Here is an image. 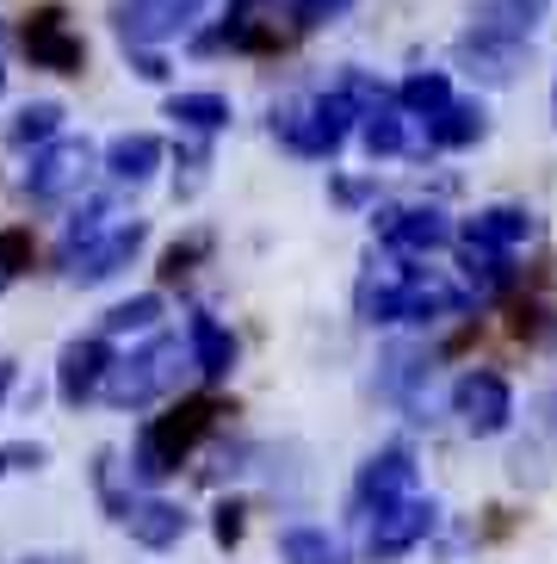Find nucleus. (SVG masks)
<instances>
[{"label":"nucleus","instance_id":"nucleus-1","mask_svg":"<svg viewBox=\"0 0 557 564\" xmlns=\"http://www.w3.org/2000/svg\"><path fill=\"white\" fill-rule=\"evenodd\" d=\"M360 304L365 323H440V316H459L471 304V285L446 280L434 267H396V273L365 285Z\"/></svg>","mask_w":557,"mask_h":564},{"label":"nucleus","instance_id":"nucleus-2","mask_svg":"<svg viewBox=\"0 0 557 564\" xmlns=\"http://www.w3.org/2000/svg\"><path fill=\"white\" fill-rule=\"evenodd\" d=\"M211 422H217V403H211V398H186L181 410H167L162 422H149V429H143L131 471H136L143 484H162L167 471H181V453L193 447V441L211 429Z\"/></svg>","mask_w":557,"mask_h":564},{"label":"nucleus","instance_id":"nucleus-3","mask_svg":"<svg viewBox=\"0 0 557 564\" xmlns=\"http://www.w3.org/2000/svg\"><path fill=\"white\" fill-rule=\"evenodd\" d=\"M353 118H360V106L335 87V94L285 106V112L273 118V131L285 137V150H297V155H335L347 143V131H353Z\"/></svg>","mask_w":557,"mask_h":564},{"label":"nucleus","instance_id":"nucleus-4","mask_svg":"<svg viewBox=\"0 0 557 564\" xmlns=\"http://www.w3.org/2000/svg\"><path fill=\"white\" fill-rule=\"evenodd\" d=\"M174 384H181V341H167V335H162V341H149L143 354H131L124 366H112L99 391H106L118 410H136V403L167 398Z\"/></svg>","mask_w":557,"mask_h":564},{"label":"nucleus","instance_id":"nucleus-5","mask_svg":"<svg viewBox=\"0 0 557 564\" xmlns=\"http://www.w3.org/2000/svg\"><path fill=\"white\" fill-rule=\"evenodd\" d=\"M205 19V0H118L112 25L124 44H162V37H181Z\"/></svg>","mask_w":557,"mask_h":564},{"label":"nucleus","instance_id":"nucleus-6","mask_svg":"<svg viewBox=\"0 0 557 564\" xmlns=\"http://www.w3.org/2000/svg\"><path fill=\"white\" fill-rule=\"evenodd\" d=\"M434 521H440V509H434V502H422V497H409V502H396V509L372 514V528H365V558L391 564V558H403V552H415L427 533H434Z\"/></svg>","mask_w":557,"mask_h":564},{"label":"nucleus","instance_id":"nucleus-7","mask_svg":"<svg viewBox=\"0 0 557 564\" xmlns=\"http://www.w3.org/2000/svg\"><path fill=\"white\" fill-rule=\"evenodd\" d=\"M143 224L136 217H124V224H112L106 236H94V242H81V249H68L63 267H68V280L75 285H99V280H112L118 267H131L136 249H143Z\"/></svg>","mask_w":557,"mask_h":564},{"label":"nucleus","instance_id":"nucleus-8","mask_svg":"<svg viewBox=\"0 0 557 564\" xmlns=\"http://www.w3.org/2000/svg\"><path fill=\"white\" fill-rule=\"evenodd\" d=\"M378 242L396 254H434L452 242V217L434 205H391V212H378Z\"/></svg>","mask_w":557,"mask_h":564},{"label":"nucleus","instance_id":"nucleus-9","mask_svg":"<svg viewBox=\"0 0 557 564\" xmlns=\"http://www.w3.org/2000/svg\"><path fill=\"white\" fill-rule=\"evenodd\" d=\"M87 167H94V150L87 143H75V137H63V143H44V150L32 155V167H25V193L32 199H68L75 186L87 181Z\"/></svg>","mask_w":557,"mask_h":564},{"label":"nucleus","instance_id":"nucleus-10","mask_svg":"<svg viewBox=\"0 0 557 564\" xmlns=\"http://www.w3.org/2000/svg\"><path fill=\"white\" fill-rule=\"evenodd\" d=\"M452 410L471 434H502L514 422V391L502 372H465L459 391H452Z\"/></svg>","mask_w":557,"mask_h":564},{"label":"nucleus","instance_id":"nucleus-11","mask_svg":"<svg viewBox=\"0 0 557 564\" xmlns=\"http://www.w3.org/2000/svg\"><path fill=\"white\" fill-rule=\"evenodd\" d=\"M25 56H32V68H50V75H81L87 44L63 25L56 7H44V13L25 19Z\"/></svg>","mask_w":557,"mask_h":564},{"label":"nucleus","instance_id":"nucleus-12","mask_svg":"<svg viewBox=\"0 0 557 564\" xmlns=\"http://www.w3.org/2000/svg\"><path fill=\"white\" fill-rule=\"evenodd\" d=\"M415 497V459L403 447H384L378 459H365V471H360V509H365V521L372 514H384V509H396V502H409Z\"/></svg>","mask_w":557,"mask_h":564},{"label":"nucleus","instance_id":"nucleus-13","mask_svg":"<svg viewBox=\"0 0 557 564\" xmlns=\"http://www.w3.org/2000/svg\"><path fill=\"white\" fill-rule=\"evenodd\" d=\"M533 242V217L521 205H490V212L471 217V230H465V249L471 254H495V261H509L514 249Z\"/></svg>","mask_w":557,"mask_h":564},{"label":"nucleus","instance_id":"nucleus-14","mask_svg":"<svg viewBox=\"0 0 557 564\" xmlns=\"http://www.w3.org/2000/svg\"><path fill=\"white\" fill-rule=\"evenodd\" d=\"M106 372H112V348L99 341V335H87V341H68L63 348V366H56V391H63V403H87L106 384Z\"/></svg>","mask_w":557,"mask_h":564},{"label":"nucleus","instance_id":"nucleus-15","mask_svg":"<svg viewBox=\"0 0 557 564\" xmlns=\"http://www.w3.org/2000/svg\"><path fill=\"white\" fill-rule=\"evenodd\" d=\"M186 348H193V366L205 372V379H223V372L236 366V341H230V329H223L211 311L186 316Z\"/></svg>","mask_w":557,"mask_h":564},{"label":"nucleus","instance_id":"nucleus-16","mask_svg":"<svg viewBox=\"0 0 557 564\" xmlns=\"http://www.w3.org/2000/svg\"><path fill=\"white\" fill-rule=\"evenodd\" d=\"M539 19H545V0H490V7L471 19V32L477 37H502V44H526Z\"/></svg>","mask_w":557,"mask_h":564},{"label":"nucleus","instance_id":"nucleus-17","mask_svg":"<svg viewBox=\"0 0 557 564\" xmlns=\"http://www.w3.org/2000/svg\"><path fill=\"white\" fill-rule=\"evenodd\" d=\"M124 528H131V540H136V546L167 552V546H181L186 514L174 509V502H136V509H124Z\"/></svg>","mask_w":557,"mask_h":564},{"label":"nucleus","instance_id":"nucleus-18","mask_svg":"<svg viewBox=\"0 0 557 564\" xmlns=\"http://www.w3.org/2000/svg\"><path fill=\"white\" fill-rule=\"evenodd\" d=\"M396 106H403L409 118H427V124H434V118L452 106V82H446L440 68H415L409 82L396 87Z\"/></svg>","mask_w":557,"mask_h":564},{"label":"nucleus","instance_id":"nucleus-19","mask_svg":"<svg viewBox=\"0 0 557 564\" xmlns=\"http://www.w3.org/2000/svg\"><path fill=\"white\" fill-rule=\"evenodd\" d=\"M459 56L477 68V75H490V82H514V68H521L526 44H502V37H477V32H465V37H459Z\"/></svg>","mask_w":557,"mask_h":564},{"label":"nucleus","instance_id":"nucleus-20","mask_svg":"<svg viewBox=\"0 0 557 564\" xmlns=\"http://www.w3.org/2000/svg\"><path fill=\"white\" fill-rule=\"evenodd\" d=\"M106 167H112L118 181H149V174L162 167V143H155L149 131L112 137V150H106Z\"/></svg>","mask_w":557,"mask_h":564},{"label":"nucleus","instance_id":"nucleus-21","mask_svg":"<svg viewBox=\"0 0 557 564\" xmlns=\"http://www.w3.org/2000/svg\"><path fill=\"white\" fill-rule=\"evenodd\" d=\"M167 118H174L181 131L211 137V131L230 124V100H223V94H174V100H167Z\"/></svg>","mask_w":557,"mask_h":564},{"label":"nucleus","instance_id":"nucleus-22","mask_svg":"<svg viewBox=\"0 0 557 564\" xmlns=\"http://www.w3.org/2000/svg\"><path fill=\"white\" fill-rule=\"evenodd\" d=\"M477 137H483V106L477 100H452L434 124H427V143H434V150H465Z\"/></svg>","mask_w":557,"mask_h":564},{"label":"nucleus","instance_id":"nucleus-23","mask_svg":"<svg viewBox=\"0 0 557 564\" xmlns=\"http://www.w3.org/2000/svg\"><path fill=\"white\" fill-rule=\"evenodd\" d=\"M360 137L372 155H396L403 150V106H396V94H384L378 106H365L360 112Z\"/></svg>","mask_w":557,"mask_h":564},{"label":"nucleus","instance_id":"nucleus-24","mask_svg":"<svg viewBox=\"0 0 557 564\" xmlns=\"http://www.w3.org/2000/svg\"><path fill=\"white\" fill-rule=\"evenodd\" d=\"M278 558L285 564H347V552L323 528H292V533H278Z\"/></svg>","mask_w":557,"mask_h":564},{"label":"nucleus","instance_id":"nucleus-25","mask_svg":"<svg viewBox=\"0 0 557 564\" xmlns=\"http://www.w3.org/2000/svg\"><path fill=\"white\" fill-rule=\"evenodd\" d=\"M56 131H63V106H50V100L25 106V112L13 118V143L19 150H25V143H56Z\"/></svg>","mask_w":557,"mask_h":564},{"label":"nucleus","instance_id":"nucleus-26","mask_svg":"<svg viewBox=\"0 0 557 564\" xmlns=\"http://www.w3.org/2000/svg\"><path fill=\"white\" fill-rule=\"evenodd\" d=\"M112 224H124V217H118L112 205H87V212L75 217V224H68V236H63V254H68V249H81V242H94V236H106Z\"/></svg>","mask_w":557,"mask_h":564},{"label":"nucleus","instance_id":"nucleus-27","mask_svg":"<svg viewBox=\"0 0 557 564\" xmlns=\"http://www.w3.org/2000/svg\"><path fill=\"white\" fill-rule=\"evenodd\" d=\"M25 267H32V236L25 230H0V292H7Z\"/></svg>","mask_w":557,"mask_h":564},{"label":"nucleus","instance_id":"nucleus-28","mask_svg":"<svg viewBox=\"0 0 557 564\" xmlns=\"http://www.w3.org/2000/svg\"><path fill=\"white\" fill-rule=\"evenodd\" d=\"M155 316H162V299H131V304H118V311L106 316V329H112V335L155 329Z\"/></svg>","mask_w":557,"mask_h":564},{"label":"nucleus","instance_id":"nucleus-29","mask_svg":"<svg viewBox=\"0 0 557 564\" xmlns=\"http://www.w3.org/2000/svg\"><path fill=\"white\" fill-rule=\"evenodd\" d=\"M37 465H44V447H32V441L0 447V478H13V471H37Z\"/></svg>","mask_w":557,"mask_h":564},{"label":"nucleus","instance_id":"nucleus-30","mask_svg":"<svg viewBox=\"0 0 557 564\" xmlns=\"http://www.w3.org/2000/svg\"><path fill=\"white\" fill-rule=\"evenodd\" d=\"M353 0H292V13L304 19V25H323V19H341Z\"/></svg>","mask_w":557,"mask_h":564},{"label":"nucleus","instance_id":"nucleus-31","mask_svg":"<svg viewBox=\"0 0 557 564\" xmlns=\"http://www.w3.org/2000/svg\"><path fill=\"white\" fill-rule=\"evenodd\" d=\"M242 502H223V509H217V546H236V540H242Z\"/></svg>","mask_w":557,"mask_h":564},{"label":"nucleus","instance_id":"nucleus-32","mask_svg":"<svg viewBox=\"0 0 557 564\" xmlns=\"http://www.w3.org/2000/svg\"><path fill=\"white\" fill-rule=\"evenodd\" d=\"M193 254H205V236H193L186 249H167V267H162V273H167V280H181V273H186V261H193Z\"/></svg>","mask_w":557,"mask_h":564},{"label":"nucleus","instance_id":"nucleus-33","mask_svg":"<svg viewBox=\"0 0 557 564\" xmlns=\"http://www.w3.org/2000/svg\"><path fill=\"white\" fill-rule=\"evenodd\" d=\"M136 75H143V82H162V75H167V63H162V56H136Z\"/></svg>","mask_w":557,"mask_h":564},{"label":"nucleus","instance_id":"nucleus-34","mask_svg":"<svg viewBox=\"0 0 557 564\" xmlns=\"http://www.w3.org/2000/svg\"><path fill=\"white\" fill-rule=\"evenodd\" d=\"M13 391V360H0V398Z\"/></svg>","mask_w":557,"mask_h":564},{"label":"nucleus","instance_id":"nucleus-35","mask_svg":"<svg viewBox=\"0 0 557 564\" xmlns=\"http://www.w3.org/2000/svg\"><path fill=\"white\" fill-rule=\"evenodd\" d=\"M32 564H75V558H32Z\"/></svg>","mask_w":557,"mask_h":564},{"label":"nucleus","instance_id":"nucleus-36","mask_svg":"<svg viewBox=\"0 0 557 564\" xmlns=\"http://www.w3.org/2000/svg\"><path fill=\"white\" fill-rule=\"evenodd\" d=\"M0 44H7V25H0Z\"/></svg>","mask_w":557,"mask_h":564},{"label":"nucleus","instance_id":"nucleus-37","mask_svg":"<svg viewBox=\"0 0 557 564\" xmlns=\"http://www.w3.org/2000/svg\"><path fill=\"white\" fill-rule=\"evenodd\" d=\"M242 7H261V0H242Z\"/></svg>","mask_w":557,"mask_h":564},{"label":"nucleus","instance_id":"nucleus-38","mask_svg":"<svg viewBox=\"0 0 557 564\" xmlns=\"http://www.w3.org/2000/svg\"><path fill=\"white\" fill-rule=\"evenodd\" d=\"M0 87H7V68H0Z\"/></svg>","mask_w":557,"mask_h":564},{"label":"nucleus","instance_id":"nucleus-39","mask_svg":"<svg viewBox=\"0 0 557 564\" xmlns=\"http://www.w3.org/2000/svg\"><path fill=\"white\" fill-rule=\"evenodd\" d=\"M551 112H557V94H551Z\"/></svg>","mask_w":557,"mask_h":564}]
</instances>
